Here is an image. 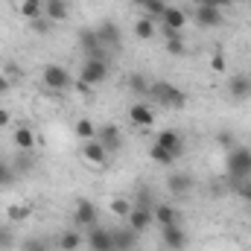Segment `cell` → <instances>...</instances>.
<instances>
[{
  "instance_id": "83f0119b",
  "label": "cell",
  "mask_w": 251,
  "mask_h": 251,
  "mask_svg": "<svg viewBox=\"0 0 251 251\" xmlns=\"http://www.w3.org/2000/svg\"><path fill=\"white\" fill-rule=\"evenodd\" d=\"M111 213H114V216H120V219H128V213H131V204H128V199H123V196L111 199Z\"/></svg>"
},
{
  "instance_id": "2e32d148",
  "label": "cell",
  "mask_w": 251,
  "mask_h": 251,
  "mask_svg": "<svg viewBox=\"0 0 251 251\" xmlns=\"http://www.w3.org/2000/svg\"><path fill=\"white\" fill-rule=\"evenodd\" d=\"M167 190H170L176 199H187L190 190H193V178H190L187 173H170V178H167Z\"/></svg>"
},
{
  "instance_id": "5bb4252c",
  "label": "cell",
  "mask_w": 251,
  "mask_h": 251,
  "mask_svg": "<svg viewBox=\"0 0 251 251\" xmlns=\"http://www.w3.org/2000/svg\"><path fill=\"white\" fill-rule=\"evenodd\" d=\"M158 146H164L170 155H176V158H181V152H184V137L178 134V131H173V128H164V131H158V140H155Z\"/></svg>"
},
{
  "instance_id": "e0dca14e",
  "label": "cell",
  "mask_w": 251,
  "mask_h": 251,
  "mask_svg": "<svg viewBox=\"0 0 251 251\" xmlns=\"http://www.w3.org/2000/svg\"><path fill=\"white\" fill-rule=\"evenodd\" d=\"M128 120L134 126H140V128H149V126L155 123V111H152L146 102H134V105L128 108Z\"/></svg>"
},
{
  "instance_id": "7a4b0ae2",
  "label": "cell",
  "mask_w": 251,
  "mask_h": 251,
  "mask_svg": "<svg viewBox=\"0 0 251 251\" xmlns=\"http://www.w3.org/2000/svg\"><path fill=\"white\" fill-rule=\"evenodd\" d=\"M225 173L231 181H243V178H251V149L249 146H234L228 149V158H225Z\"/></svg>"
},
{
  "instance_id": "f35d334b",
  "label": "cell",
  "mask_w": 251,
  "mask_h": 251,
  "mask_svg": "<svg viewBox=\"0 0 251 251\" xmlns=\"http://www.w3.org/2000/svg\"><path fill=\"white\" fill-rule=\"evenodd\" d=\"M47 24H50L47 18H38V21H29V26H32V29H35L38 35H47Z\"/></svg>"
},
{
  "instance_id": "8d00e7d4",
  "label": "cell",
  "mask_w": 251,
  "mask_h": 251,
  "mask_svg": "<svg viewBox=\"0 0 251 251\" xmlns=\"http://www.w3.org/2000/svg\"><path fill=\"white\" fill-rule=\"evenodd\" d=\"M210 67H213L216 73H225V56H222V53H213V56H210Z\"/></svg>"
},
{
  "instance_id": "d4e9b609",
  "label": "cell",
  "mask_w": 251,
  "mask_h": 251,
  "mask_svg": "<svg viewBox=\"0 0 251 251\" xmlns=\"http://www.w3.org/2000/svg\"><path fill=\"white\" fill-rule=\"evenodd\" d=\"M82 243H85V240H82L79 231H64L62 237H59V249L62 251H76Z\"/></svg>"
},
{
  "instance_id": "e575fe53",
  "label": "cell",
  "mask_w": 251,
  "mask_h": 251,
  "mask_svg": "<svg viewBox=\"0 0 251 251\" xmlns=\"http://www.w3.org/2000/svg\"><path fill=\"white\" fill-rule=\"evenodd\" d=\"M216 143H219L222 149H234V146H237V143H234V134H231V131H219V134H216Z\"/></svg>"
},
{
  "instance_id": "836d02e7",
  "label": "cell",
  "mask_w": 251,
  "mask_h": 251,
  "mask_svg": "<svg viewBox=\"0 0 251 251\" xmlns=\"http://www.w3.org/2000/svg\"><path fill=\"white\" fill-rule=\"evenodd\" d=\"M167 53H170V56H184L187 47H184L181 38H167Z\"/></svg>"
},
{
  "instance_id": "ab89813d",
  "label": "cell",
  "mask_w": 251,
  "mask_h": 251,
  "mask_svg": "<svg viewBox=\"0 0 251 251\" xmlns=\"http://www.w3.org/2000/svg\"><path fill=\"white\" fill-rule=\"evenodd\" d=\"M24 251H47V246H44L41 240H26V243H24Z\"/></svg>"
},
{
  "instance_id": "8fae6325",
  "label": "cell",
  "mask_w": 251,
  "mask_h": 251,
  "mask_svg": "<svg viewBox=\"0 0 251 251\" xmlns=\"http://www.w3.org/2000/svg\"><path fill=\"white\" fill-rule=\"evenodd\" d=\"M79 152H82V158L88 161V164H94V167H105L108 164V152L102 149V143L94 137V140H85L82 146H79Z\"/></svg>"
},
{
  "instance_id": "44dd1931",
  "label": "cell",
  "mask_w": 251,
  "mask_h": 251,
  "mask_svg": "<svg viewBox=\"0 0 251 251\" xmlns=\"http://www.w3.org/2000/svg\"><path fill=\"white\" fill-rule=\"evenodd\" d=\"M12 140H15V146L21 152H32L35 149V131H32V126H18L15 134H12Z\"/></svg>"
},
{
  "instance_id": "484cf974",
  "label": "cell",
  "mask_w": 251,
  "mask_h": 251,
  "mask_svg": "<svg viewBox=\"0 0 251 251\" xmlns=\"http://www.w3.org/2000/svg\"><path fill=\"white\" fill-rule=\"evenodd\" d=\"M134 35H137V38H140V41H149V38H152V35H155V21H152V18H146V15H143V18H140V21H137V24H134Z\"/></svg>"
},
{
  "instance_id": "f546056e",
  "label": "cell",
  "mask_w": 251,
  "mask_h": 251,
  "mask_svg": "<svg viewBox=\"0 0 251 251\" xmlns=\"http://www.w3.org/2000/svg\"><path fill=\"white\" fill-rule=\"evenodd\" d=\"M143 9H146V18H161L167 9V0H146Z\"/></svg>"
},
{
  "instance_id": "b9f144b4",
  "label": "cell",
  "mask_w": 251,
  "mask_h": 251,
  "mask_svg": "<svg viewBox=\"0 0 251 251\" xmlns=\"http://www.w3.org/2000/svg\"><path fill=\"white\" fill-rule=\"evenodd\" d=\"M204 6H216V9H222V6H228V0H204Z\"/></svg>"
},
{
  "instance_id": "30bf717a",
  "label": "cell",
  "mask_w": 251,
  "mask_h": 251,
  "mask_svg": "<svg viewBox=\"0 0 251 251\" xmlns=\"http://www.w3.org/2000/svg\"><path fill=\"white\" fill-rule=\"evenodd\" d=\"M161 237H164V249H170V251L187 249V234H184L181 225H164L161 228Z\"/></svg>"
},
{
  "instance_id": "8992f818",
  "label": "cell",
  "mask_w": 251,
  "mask_h": 251,
  "mask_svg": "<svg viewBox=\"0 0 251 251\" xmlns=\"http://www.w3.org/2000/svg\"><path fill=\"white\" fill-rule=\"evenodd\" d=\"M97 140H100L102 149L111 155V152H120V146H123V131H120L117 123H102V126H97Z\"/></svg>"
},
{
  "instance_id": "ba28073f",
  "label": "cell",
  "mask_w": 251,
  "mask_h": 251,
  "mask_svg": "<svg viewBox=\"0 0 251 251\" xmlns=\"http://www.w3.org/2000/svg\"><path fill=\"white\" fill-rule=\"evenodd\" d=\"M228 97L234 102H249L251 100V76L249 73H234L228 79Z\"/></svg>"
},
{
  "instance_id": "277c9868",
  "label": "cell",
  "mask_w": 251,
  "mask_h": 251,
  "mask_svg": "<svg viewBox=\"0 0 251 251\" xmlns=\"http://www.w3.org/2000/svg\"><path fill=\"white\" fill-rule=\"evenodd\" d=\"M108 79V62H102V59H85L82 64V70H79V82H85V85H102Z\"/></svg>"
},
{
  "instance_id": "60d3db41",
  "label": "cell",
  "mask_w": 251,
  "mask_h": 251,
  "mask_svg": "<svg viewBox=\"0 0 251 251\" xmlns=\"http://www.w3.org/2000/svg\"><path fill=\"white\" fill-rule=\"evenodd\" d=\"M9 120H12V117H9V111H6V108H0V128H3V126H9Z\"/></svg>"
},
{
  "instance_id": "3957f363",
  "label": "cell",
  "mask_w": 251,
  "mask_h": 251,
  "mask_svg": "<svg viewBox=\"0 0 251 251\" xmlns=\"http://www.w3.org/2000/svg\"><path fill=\"white\" fill-rule=\"evenodd\" d=\"M41 82H44L47 91H67L73 85V76L67 73V67H62V64H47L41 70Z\"/></svg>"
},
{
  "instance_id": "7bdbcfd3",
  "label": "cell",
  "mask_w": 251,
  "mask_h": 251,
  "mask_svg": "<svg viewBox=\"0 0 251 251\" xmlns=\"http://www.w3.org/2000/svg\"><path fill=\"white\" fill-rule=\"evenodd\" d=\"M6 91H9V79H6V76H3V73H0V97H3V94H6Z\"/></svg>"
},
{
  "instance_id": "9a60e30c",
  "label": "cell",
  "mask_w": 251,
  "mask_h": 251,
  "mask_svg": "<svg viewBox=\"0 0 251 251\" xmlns=\"http://www.w3.org/2000/svg\"><path fill=\"white\" fill-rule=\"evenodd\" d=\"M126 222H128V228H131V231H137V234H140V231H146V228L155 222V216H152V207H140V204H134Z\"/></svg>"
},
{
  "instance_id": "f1b7e54d",
  "label": "cell",
  "mask_w": 251,
  "mask_h": 251,
  "mask_svg": "<svg viewBox=\"0 0 251 251\" xmlns=\"http://www.w3.org/2000/svg\"><path fill=\"white\" fill-rule=\"evenodd\" d=\"M76 137L94 140V137H97V126L91 123V120H79V123H76Z\"/></svg>"
},
{
  "instance_id": "4dcf8cb0",
  "label": "cell",
  "mask_w": 251,
  "mask_h": 251,
  "mask_svg": "<svg viewBox=\"0 0 251 251\" xmlns=\"http://www.w3.org/2000/svg\"><path fill=\"white\" fill-rule=\"evenodd\" d=\"M234 193L243 199V201H251V178H243V181H231Z\"/></svg>"
},
{
  "instance_id": "d590c367",
  "label": "cell",
  "mask_w": 251,
  "mask_h": 251,
  "mask_svg": "<svg viewBox=\"0 0 251 251\" xmlns=\"http://www.w3.org/2000/svg\"><path fill=\"white\" fill-rule=\"evenodd\" d=\"M29 216V207H21V204H15V207H9V219H15V222H21V219H26Z\"/></svg>"
},
{
  "instance_id": "52a82bcc",
  "label": "cell",
  "mask_w": 251,
  "mask_h": 251,
  "mask_svg": "<svg viewBox=\"0 0 251 251\" xmlns=\"http://www.w3.org/2000/svg\"><path fill=\"white\" fill-rule=\"evenodd\" d=\"M97 35H100V44L111 53V50H117L120 47V41H123V29H120V24L117 21H102L100 26H97Z\"/></svg>"
},
{
  "instance_id": "74e56055",
  "label": "cell",
  "mask_w": 251,
  "mask_h": 251,
  "mask_svg": "<svg viewBox=\"0 0 251 251\" xmlns=\"http://www.w3.org/2000/svg\"><path fill=\"white\" fill-rule=\"evenodd\" d=\"M137 204H140V207H155V199H152V193L140 190V193H137Z\"/></svg>"
},
{
  "instance_id": "1f68e13d",
  "label": "cell",
  "mask_w": 251,
  "mask_h": 251,
  "mask_svg": "<svg viewBox=\"0 0 251 251\" xmlns=\"http://www.w3.org/2000/svg\"><path fill=\"white\" fill-rule=\"evenodd\" d=\"M15 181V167H9L3 158H0V187H9Z\"/></svg>"
},
{
  "instance_id": "ffe728a7",
  "label": "cell",
  "mask_w": 251,
  "mask_h": 251,
  "mask_svg": "<svg viewBox=\"0 0 251 251\" xmlns=\"http://www.w3.org/2000/svg\"><path fill=\"white\" fill-rule=\"evenodd\" d=\"M161 21H164V26H167V29L181 32V29H184V24H187V15H184V9H178V6H167V9H164V15H161Z\"/></svg>"
},
{
  "instance_id": "4316f807",
  "label": "cell",
  "mask_w": 251,
  "mask_h": 251,
  "mask_svg": "<svg viewBox=\"0 0 251 251\" xmlns=\"http://www.w3.org/2000/svg\"><path fill=\"white\" fill-rule=\"evenodd\" d=\"M149 158L155 161V164H161V167H173V161H176V155H170L164 146H158V143H152L149 146Z\"/></svg>"
},
{
  "instance_id": "4fadbf2b",
  "label": "cell",
  "mask_w": 251,
  "mask_h": 251,
  "mask_svg": "<svg viewBox=\"0 0 251 251\" xmlns=\"http://www.w3.org/2000/svg\"><path fill=\"white\" fill-rule=\"evenodd\" d=\"M73 222L82 228V225H97V204L88 201V199H76V207H73Z\"/></svg>"
},
{
  "instance_id": "6da1fadb",
  "label": "cell",
  "mask_w": 251,
  "mask_h": 251,
  "mask_svg": "<svg viewBox=\"0 0 251 251\" xmlns=\"http://www.w3.org/2000/svg\"><path fill=\"white\" fill-rule=\"evenodd\" d=\"M146 97H149L152 102L164 105V108H184V105H187V94H184L178 85L167 82V79H152Z\"/></svg>"
},
{
  "instance_id": "7c38bea8",
  "label": "cell",
  "mask_w": 251,
  "mask_h": 251,
  "mask_svg": "<svg viewBox=\"0 0 251 251\" xmlns=\"http://www.w3.org/2000/svg\"><path fill=\"white\" fill-rule=\"evenodd\" d=\"M196 24L204 26V29H213V26H222L225 24V15L216 6H196Z\"/></svg>"
},
{
  "instance_id": "7402d4cb",
  "label": "cell",
  "mask_w": 251,
  "mask_h": 251,
  "mask_svg": "<svg viewBox=\"0 0 251 251\" xmlns=\"http://www.w3.org/2000/svg\"><path fill=\"white\" fill-rule=\"evenodd\" d=\"M152 216H155V222L164 228V225H178V210L173 207V204H155L152 207Z\"/></svg>"
},
{
  "instance_id": "ac0fdd59",
  "label": "cell",
  "mask_w": 251,
  "mask_h": 251,
  "mask_svg": "<svg viewBox=\"0 0 251 251\" xmlns=\"http://www.w3.org/2000/svg\"><path fill=\"white\" fill-rule=\"evenodd\" d=\"M111 237H114V251H134L137 249V231H131L128 225L111 231Z\"/></svg>"
},
{
  "instance_id": "d6986e66",
  "label": "cell",
  "mask_w": 251,
  "mask_h": 251,
  "mask_svg": "<svg viewBox=\"0 0 251 251\" xmlns=\"http://www.w3.org/2000/svg\"><path fill=\"white\" fill-rule=\"evenodd\" d=\"M67 15H70V6H67V0H44V18H47L50 24L67 21Z\"/></svg>"
},
{
  "instance_id": "f6af8a7d",
  "label": "cell",
  "mask_w": 251,
  "mask_h": 251,
  "mask_svg": "<svg viewBox=\"0 0 251 251\" xmlns=\"http://www.w3.org/2000/svg\"><path fill=\"white\" fill-rule=\"evenodd\" d=\"M231 3H246V0H228V6H231Z\"/></svg>"
},
{
  "instance_id": "d6a6232c",
  "label": "cell",
  "mask_w": 251,
  "mask_h": 251,
  "mask_svg": "<svg viewBox=\"0 0 251 251\" xmlns=\"http://www.w3.org/2000/svg\"><path fill=\"white\" fill-rule=\"evenodd\" d=\"M12 246H15V231L9 225H0V251L12 249Z\"/></svg>"
},
{
  "instance_id": "5b68a950",
  "label": "cell",
  "mask_w": 251,
  "mask_h": 251,
  "mask_svg": "<svg viewBox=\"0 0 251 251\" xmlns=\"http://www.w3.org/2000/svg\"><path fill=\"white\" fill-rule=\"evenodd\" d=\"M79 47H82L85 59H102V62H108V50L100 44L97 29H82L79 32Z\"/></svg>"
},
{
  "instance_id": "ee69618b",
  "label": "cell",
  "mask_w": 251,
  "mask_h": 251,
  "mask_svg": "<svg viewBox=\"0 0 251 251\" xmlns=\"http://www.w3.org/2000/svg\"><path fill=\"white\" fill-rule=\"evenodd\" d=\"M131 3H134V6H143V3H146V0H131Z\"/></svg>"
},
{
  "instance_id": "603a6c76",
  "label": "cell",
  "mask_w": 251,
  "mask_h": 251,
  "mask_svg": "<svg viewBox=\"0 0 251 251\" xmlns=\"http://www.w3.org/2000/svg\"><path fill=\"white\" fill-rule=\"evenodd\" d=\"M21 15H24L26 21L44 18V0H21Z\"/></svg>"
},
{
  "instance_id": "9c48e42d",
  "label": "cell",
  "mask_w": 251,
  "mask_h": 251,
  "mask_svg": "<svg viewBox=\"0 0 251 251\" xmlns=\"http://www.w3.org/2000/svg\"><path fill=\"white\" fill-rule=\"evenodd\" d=\"M85 243H88L91 251H114V237H111V231H108V228H100V225H91Z\"/></svg>"
},
{
  "instance_id": "cb8c5ba5",
  "label": "cell",
  "mask_w": 251,
  "mask_h": 251,
  "mask_svg": "<svg viewBox=\"0 0 251 251\" xmlns=\"http://www.w3.org/2000/svg\"><path fill=\"white\" fill-rule=\"evenodd\" d=\"M126 85H128V91H134L137 97H146V94H149V85H152V79H146L143 73H131Z\"/></svg>"
}]
</instances>
